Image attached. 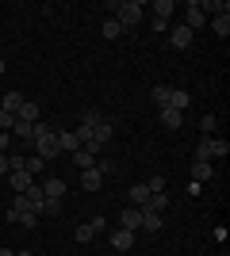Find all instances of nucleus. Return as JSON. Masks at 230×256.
Wrapping results in <instances>:
<instances>
[{"label":"nucleus","mask_w":230,"mask_h":256,"mask_svg":"<svg viewBox=\"0 0 230 256\" xmlns=\"http://www.w3.org/2000/svg\"><path fill=\"white\" fill-rule=\"evenodd\" d=\"M100 34H104L108 42H115V38H119V34H123V27H119V23H115V16H111V20H104V23H100Z\"/></svg>","instance_id":"20"},{"label":"nucleus","mask_w":230,"mask_h":256,"mask_svg":"<svg viewBox=\"0 0 230 256\" xmlns=\"http://www.w3.org/2000/svg\"><path fill=\"white\" fill-rule=\"evenodd\" d=\"M119 226L123 230H138V226H142V206H123Z\"/></svg>","instance_id":"8"},{"label":"nucleus","mask_w":230,"mask_h":256,"mask_svg":"<svg viewBox=\"0 0 230 256\" xmlns=\"http://www.w3.org/2000/svg\"><path fill=\"white\" fill-rule=\"evenodd\" d=\"M108 12H115V23H119L123 31H127V27H138V23L146 20V4H138V0H111Z\"/></svg>","instance_id":"1"},{"label":"nucleus","mask_w":230,"mask_h":256,"mask_svg":"<svg viewBox=\"0 0 230 256\" xmlns=\"http://www.w3.org/2000/svg\"><path fill=\"white\" fill-rule=\"evenodd\" d=\"M142 230L157 234V230H161V210H150V206H142Z\"/></svg>","instance_id":"18"},{"label":"nucleus","mask_w":230,"mask_h":256,"mask_svg":"<svg viewBox=\"0 0 230 256\" xmlns=\"http://www.w3.org/2000/svg\"><path fill=\"white\" fill-rule=\"evenodd\" d=\"M43 214H62V199H43Z\"/></svg>","instance_id":"31"},{"label":"nucleus","mask_w":230,"mask_h":256,"mask_svg":"<svg viewBox=\"0 0 230 256\" xmlns=\"http://www.w3.org/2000/svg\"><path fill=\"white\" fill-rule=\"evenodd\" d=\"M39 188H43L46 199H62V195H66V180H62V176H46Z\"/></svg>","instance_id":"6"},{"label":"nucleus","mask_w":230,"mask_h":256,"mask_svg":"<svg viewBox=\"0 0 230 256\" xmlns=\"http://www.w3.org/2000/svg\"><path fill=\"white\" fill-rule=\"evenodd\" d=\"M211 31L219 34V38H226L230 34V16H215V20H211Z\"/></svg>","instance_id":"22"},{"label":"nucleus","mask_w":230,"mask_h":256,"mask_svg":"<svg viewBox=\"0 0 230 256\" xmlns=\"http://www.w3.org/2000/svg\"><path fill=\"white\" fill-rule=\"evenodd\" d=\"M8 138H12L8 130H0V153H8Z\"/></svg>","instance_id":"36"},{"label":"nucleus","mask_w":230,"mask_h":256,"mask_svg":"<svg viewBox=\"0 0 230 256\" xmlns=\"http://www.w3.org/2000/svg\"><path fill=\"white\" fill-rule=\"evenodd\" d=\"M0 176H8V153H0Z\"/></svg>","instance_id":"37"},{"label":"nucleus","mask_w":230,"mask_h":256,"mask_svg":"<svg viewBox=\"0 0 230 256\" xmlns=\"http://www.w3.org/2000/svg\"><path fill=\"white\" fill-rule=\"evenodd\" d=\"M43 168H46V160H39V157H23V172H31V176H39Z\"/></svg>","instance_id":"24"},{"label":"nucleus","mask_w":230,"mask_h":256,"mask_svg":"<svg viewBox=\"0 0 230 256\" xmlns=\"http://www.w3.org/2000/svg\"><path fill=\"white\" fill-rule=\"evenodd\" d=\"M8 184H12V192L20 195V192H27V188L35 184V176H31V172H23V168H16V172H8Z\"/></svg>","instance_id":"9"},{"label":"nucleus","mask_w":230,"mask_h":256,"mask_svg":"<svg viewBox=\"0 0 230 256\" xmlns=\"http://www.w3.org/2000/svg\"><path fill=\"white\" fill-rule=\"evenodd\" d=\"M111 248H115V252H131L134 248V230H115V234H111Z\"/></svg>","instance_id":"5"},{"label":"nucleus","mask_w":230,"mask_h":256,"mask_svg":"<svg viewBox=\"0 0 230 256\" xmlns=\"http://www.w3.org/2000/svg\"><path fill=\"white\" fill-rule=\"evenodd\" d=\"M16 118H20V122H27V126H35V122L43 118V115H39V104H31V100H27V104L20 107V115H16Z\"/></svg>","instance_id":"17"},{"label":"nucleus","mask_w":230,"mask_h":256,"mask_svg":"<svg viewBox=\"0 0 230 256\" xmlns=\"http://www.w3.org/2000/svg\"><path fill=\"white\" fill-rule=\"evenodd\" d=\"M12 210H20V214H23V210H31V206H27V195H23V192H20V195H12Z\"/></svg>","instance_id":"32"},{"label":"nucleus","mask_w":230,"mask_h":256,"mask_svg":"<svg viewBox=\"0 0 230 256\" xmlns=\"http://www.w3.org/2000/svg\"><path fill=\"white\" fill-rule=\"evenodd\" d=\"M150 27H153L157 34H169V27H173V23L165 20V16H150Z\"/></svg>","instance_id":"26"},{"label":"nucleus","mask_w":230,"mask_h":256,"mask_svg":"<svg viewBox=\"0 0 230 256\" xmlns=\"http://www.w3.org/2000/svg\"><path fill=\"white\" fill-rule=\"evenodd\" d=\"M207 150H211V160H226L230 157V142L226 138H207Z\"/></svg>","instance_id":"14"},{"label":"nucleus","mask_w":230,"mask_h":256,"mask_svg":"<svg viewBox=\"0 0 230 256\" xmlns=\"http://www.w3.org/2000/svg\"><path fill=\"white\" fill-rule=\"evenodd\" d=\"M203 23H207V16H203V8H199V0H188V8H184V27L196 34Z\"/></svg>","instance_id":"3"},{"label":"nucleus","mask_w":230,"mask_h":256,"mask_svg":"<svg viewBox=\"0 0 230 256\" xmlns=\"http://www.w3.org/2000/svg\"><path fill=\"white\" fill-rule=\"evenodd\" d=\"M211 176H215V164H211V160H196V164H192V180L196 184H207Z\"/></svg>","instance_id":"15"},{"label":"nucleus","mask_w":230,"mask_h":256,"mask_svg":"<svg viewBox=\"0 0 230 256\" xmlns=\"http://www.w3.org/2000/svg\"><path fill=\"white\" fill-rule=\"evenodd\" d=\"M100 184H104V172L100 168H85L81 172V188H85V192H100Z\"/></svg>","instance_id":"13"},{"label":"nucleus","mask_w":230,"mask_h":256,"mask_svg":"<svg viewBox=\"0 0 230 256\" xmlns=\"http://www.w3.org/2000/svg\"><path fill=\"white\" fill-rule=\"evenodd\" d=\"M169 46H173V50H188V46H192V31H188L184 23L169 27Z\"/></svg>","instance_id":"4"},{"label":"nucleus","mask_w":230,"mask_h":256,"mask_svg":"<svg viewBox=\"0 0 230 256\" xmlns=\"http://www.w3.org/2000/svg\"><path fill=\"white\" fill-rule=\"evenodd\" d=\"M16 168H23V157L20 153H8V172H16Z\"/></svg>","instance_id":"35"},{"label":"nucleus","mask_w":230,"mask_h":256,"mask_svg":"<svg viewBox=\"0 0 230 256\" xmlns=\"http://www.w3.org/2000/svg\"><path fill=\"white\" fill-rule=\"evenodd\" d=\"M16 256H35V252H16Z\"/></svg>","instance_id":"40"},{"label":"nucleus","mask_w":230,"mask_h":256,"mask_svg":"<svg viewBox=\"0 0 230 256\" xmlns=\"http://www.w3.org/2000/svg\"><path fill=\"white\" fill-rule=\"evenodd\" d=\"M100 118H104V115H100V111H92V107H88L85 115H81V126H88V130H92V126H96V122H100Z\"/></svg>","instance_id":"27"},{"label":"nucleus","mask_w":230,"mask_h":256,"mask_svg":"<svg viewBox=\"0 0 230 256\" xmlns=\"http://www.w3.org/2000/svg\"><path fill=\"white\" fill-rule=\"evenodd\" d=\"M150 203V188H146V184H134L131 188V206H146Z\"/></svg>","instance_id":"21"},{"label":"nucleus","mask_w":230,"mask_h":256,"mask_svg":"<svg viewBox=\"0 0 230 256\" xmlns=\"http://www.w3.org/2000/svg\"><path fill=\"white\" fill-rule=\"evenodd\" d=\"M146 188H150V195H161V192H165V180H161V176H150V180H146Z\"/></svg>","instance_id":"30"},{"label":"nucleus","mask_w":230,"mask_h":256,"mask_svg":"<svg viewBox=\"0 0 230 256\" xmlns=\"http://www.w3.org/2000/svg\"><path fill=\"white\" fill-rule=\"evenodd\" d=\"M180 122H184V115H180V111L161 107V126H165V130H180Z\"/></svg>","instance_id":"16"},{"label":"nucleus","mask_w":230,"mask_h":256,"mask_svg":"<svg viewBox=\"0 0 230 256\" xmlns=\"http://www.w3.org/2000/svg\"><path fill=\"white\" fill-rule=\"evenodd\" d=\"M169 92H173L169 84H157V88H153V104H157V107H165V104H169Z\"/></svg>","instance_id":"25"},{"label":"nucleus","mask_w":230,"mask_h":256,"mask_svg":"<svg viewBox=\"0 0 230 256\" xmlns=\"http://www.w3.org/2000/svg\"><path fill=\"white\" fill-rule=\"evenodd\" d=\"M20 226H23V230H35V226H39V214L23 210V214H20Z\"/></svg>","instance_id":"29"},{"label":"nucleus","mask_w":230,"mask_h":256,"mask_svg":"<svg viewBox=\"0 0 230 256\" xmlns=\"http://www.w3.org/2000/svg\"><path fill=\"white\" fill-rule=\"evenodd\" d=\"M215 126H219V118H215V115H203V118H199V130H203V134H211Z\"/></svg>","instance_id":"33"},{"label":"nucleus","mask_w":230,"mask_h":256,"mask_svg":"<svg viewBox=\"0 0 230 256\" xmlns=\"http://www.w3.org/2000/svg\"><path fill=\"white\" fill-rule=\"evenodd\" d=\"M150 12H153V16H165V20H169V16L176 12V4H173V0H157V4H150Z\"/></svg>","instance_id":"23"},{"label":"nucleus","mask_w":230,"mask_h":256,"mask_svg":"<svg viewBox=\"0 0 230 256\" xmlns=\"http://www.w3.org/2000/svg\"><path fill=\"white\" fill-rule=\"evenodd\" d=\"M0 256H16V252H12V248H0Z\"/></svg>","instance_id":"38"},{"label":"nucleus","mask_w":230,"mask_h":256,"mask_svg":"<svg viewBox=\"0 0 230 256\" xmlns=\"http://www.w3.org/2000/svg\"><path fill=\"white\" fill-rule=\"evenodd\" d=\"M12 126H16V115H8V111H0V130H8V134H12Z\"/></svg>","instance_id":"34"},{"label":"nucleus","mask_w":230,"mask_h":256,"mask_svg":"<svg viewBox=\"0 0 230 256\" xmlns=\"http://www.w3.org/2000/svg\"><path fill=\"white\" fill-rule=\"evenodd\" d=\"M54 134H58V146H62V153H77V150H81L77 130H54Z\"/></svg>","instance_id":"11"},{"label":"nucleus","mask_w":230,"mask_h":256,"mask_svg":"<svg viewBox=\"0 0 230 256\" xmlns=\"http://www.w3.org/2000/svg\"><path fill=\"white\" fill-rule=\"evenodd\" d=\"M69 160H73V164H77L81 172H85V168H96V157H92L88 150H77V153H69Z\"/></svg>","instance_id":"19"},{"label":"nucleus","mask_w":230,"mask_h":256,"mask_svg":"<svg viewBox=\"0 0 230 256\" xmlns=\"http://www.w3.org/2000/svg\"><path fill=\"white\" fill-rule=\"evenodd\" d=\"M165 107H173V111H180V115H184L188 107H192V96H188L184 88H173V92H169V104Z\"/></svg>","instance_id":"12"},{"label":"nucleus","mask_w":230,"mask_h":256,"mask_svg":"<svg viewBox=\"0 0 230 256\" xmlns=\"http://www.w3.org/2000/svg\"><path fill=\"white\" fill-rule=\"evenodd\" d=\"M100 226H104V218H92V222H85V226H77V245H88V241H92V237L100 234Z\"/></svg>","instance_id":"7"},{"label":"nucleus","mask_w":230,"mask_h":256,"mask_svg":"<svg viewBox=\"0 0 230 256\" xmlns=\"http://www.w3.org/2000/svg\"><path fill=\"white\" fill-rule=\"evenodd\" d=\"M35 157H39V160H46V164H50L54 157H62L58 134H46V138H39V142H35Z\"/></svg>","instance_id":"2"},{"label":"nucleus","mask_w":230,"mask_h":256,"mask_svg":"<svg viewBox=\"0 0 230 256\" xmlns=\"http://www.w3.org/2000/svg\"><path fill=\"white\" fill-rule=\"evenodd\" d=\"M146 206H150V210H165V206H169V195H150V203H146Z\"/></svg>","instance_id":"28"},{"label":"nucleus","mask_w":230,"mask_h":256,"mask_svg":"<svg viewBox=\"0 0 230 256\" xmlns=\"http://www.w3.org/2000/svg\"><path fill=\"white\" fill-rule=\"evenodd\" d=\"M4 69H8V65H4V54H0V73H4Z\"/></svg>","instance_id":"39"},{"label":"nucleus","mask_w":230,"mask_h":256,"mask_svg":"<svg viewBox=\"0 0 230 256\" xmlns=\"http://www.w3.org/2000/svg\"><path fill=\"white\" fill-rule=\"evenodd\" d=\"M27 104V96L23 92H4V100H0V111H8V115H20V107Z\"/></svg>","instance_id":"10"}]
</instances>
